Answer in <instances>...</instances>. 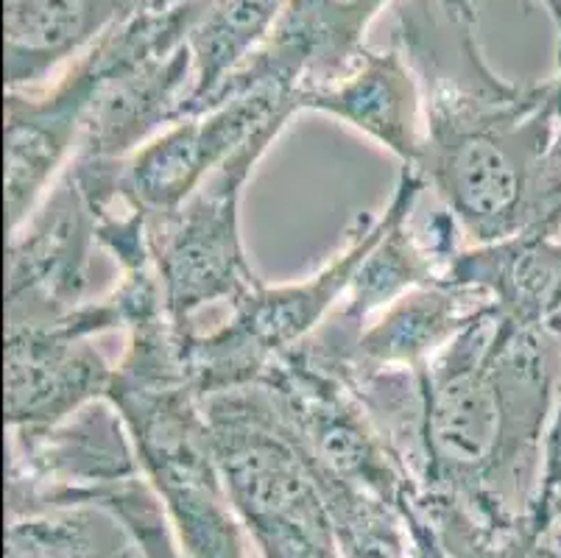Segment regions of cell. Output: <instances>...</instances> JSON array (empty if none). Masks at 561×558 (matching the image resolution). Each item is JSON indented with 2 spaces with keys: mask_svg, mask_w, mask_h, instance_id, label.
<instances>
[{
  "mask_svg": "<svg viewBox=\"0 0 561 558\" xmlns=\"http://www.w3.org/2000/svg\"><path fill=\"white\" fill-rule=\"evenodd\" d=\"M99 249V215L62 171L34 213L9 232L7 324H45L79 310Z\"/></svg>",
  "mask_w": 561,
  "mask_h": 558,
  "instance_id": "obj_11",
  "label": "cell"
},
{
  "mask_svg": "<svg viewBox=\"0 0 561 558\" xmlns=\"http://www.w3.org/2000/svg\"><path fill=\"white\" fill-rule=\"evenodd\" d=\"M299 110L346 123L400 166H416L422 151V92L402 50H366L358 65L330 84L299 92Z\"/></svg>",
  "mask_w": 561,
  "mask_h": 558,
  "instance_id": "obj_16",
  "label": "cell"
},
{
  "mask_svg": "<svg viewBox=\"0 0 561 558\" xmlns=\"http://www.w3.org/2000/svg\"><path fill=\"white\" fill-rule=\"evenodd\" d=\"M445 280L481 291L512 324L561 332V229L461 246Z\"/></svg>",
  "mask_w": 561,
  "mask_h": 558,
  "instance_id": "obj_17",
  "label": "cell"
},
{
  "mask_svg": "<svg viewBox=\"0 0 561 558\" xmlns=\"http://www.w3.org/2000/svg\"><path fill=\"white\" fill-rule=\"evenodd\" d=\"M519 3H523V9H530L534 0H519ZM537 3H542L545 12H548L550 20H553L556 31H561V0H537Z\"/></svg>",
  "mask_w": 561,
  "mask_h": 558,
  "instance_id": "obj_22",
  "label": "cell"
},
{
  "mask_svg": "<svg viewBox=\"0 0 561 558\" xmlns=\"http://www.w3.org/2000/svg\"><path fill=\"white\" fill-rule=\"evenodd\" d=\"M556 81V106H559V153H561V79L559 76H553Z\"/></svg>",
  "mask_w": 561,
  "mask_h": 558,
  "instance_id": "obj_23",
  "label": "cell"
},
{
  "mask_svg": "<svg viewBox=\"0 0 561 558\" xmlns=\"http://www.w3.org/2000/svg\"><path fill=\"white\" fill-rule=\"evenodd\" d=\"M106 332H124V316L112 294L87 299L65 319L7 324V424L62 422L110 397L115 363L99 350V338Z\"/></svg>",
  "mask_w": 561,
  "mask_h": 558,
  "instance_id": "obj_8",
  "label": "cell"
},
{
  "mask_svg": "<svg viewBox=\"0 0 561 558\" xmlns=\"http://www.w3.org/2000/svg\"><path fill=\"white\" fill-rule=\"evenodd\" d=\"M427 191L425 179L416 168L402 166L389 204V224L375 240L358 271L352 276L344 299L339 301L328 321L305 341V352L321 363H339L358 341L371 319L411 294L413 288L445 280L453 254L461 249V229L445 207L425 227H413V215L422 193Z\"/></svg>",
  "mask_w": 561,
  "mask_h": 558,
  "instance_id": "obj_9",
  "label": "cell"
},
{
  "mask_svg": "<svg viewBox=\"0 0 561 558\" xmlns=\"http://www.w3.org/2000/svg\"><path fill=\"white\" fill-rule=\"evenodd\" d=\"M234 511L263 558H344L308 460L254 386L202 399Z\"/></svg>",
  "mask_w": 561,
  "mask_h": 558,
  "instance_id": "obj_4",
  "label": "cell"
},
{
  "mask_svg": "<svg viewBox=\"0 0 561 558\" xmlns=\"http://www.w3.org/2000/svg\"><path fill=\"white\" fill-rule=\"evenodd\" d=\"M489 305L492 301L481 291L453 280L422 285L371 319L346 357L319 363L335 375H366L382 368L425 372L433 357L442 355Z\"/></svg>",
  "mask_w": 561,
  "mask_h": 558,
  "instance_id": "obj_15",
  "label": "cell"
},
{
  "mask_svg": "<svg viewBox=\"0 0 561 558\" xmlns=\"http://www.w3.org/2000/svg\"><path fill=\"white\" fill-rule=\"evenodd\" d=\"M176 0H3L7 90L39 87L106 31Z\"/></svg>",
  "mask_w": 561,
  "mask_h": 558,
  "instance_id": "obj_14",
  "label": "cell"
},
{
  "mask_svg": "<svg viewBox=\"0 0 561 558\" xmlns=\"http://www.w3.org/2000/svg\"><path fill=\"white\" fill-rule=\"evenodd\" d=\"M389 224V209L358 213L344 232L339 252L305 280L249 291L229 307L213 332H191L185 344L187 375L198 397L249 388L285 352L297 350L319 330L358 271L375 240Z\"/></svg>",
  "mask_w": 561,
  "mask_h": 558,
  "instance_id": "obj_6",
  "label": "cell"
},
{
  "mask_svg": "<svg viewBox=\"0 0 561 558\" xmlns=\"http://www.w3.org/2000/svg\"><path fill=\"white\" fill-rule=\"evenodd\" d=\"M297 112V92L274 84L221 95L207 110L171 123L126 157V196L149 215L180 207L254 132L279 117L290 121Z\"/></svg>",
  "mask_w": 561,
  "mask_h": 558,
  "instance_id": "obj_10",
  "label": "cell"
},
{
  "mask_svg": "<svg viewBox=\"0 0 561 558\" xmlns=\"http://www.w3.org/2000/svg\"><path fill=\"white\" fill-rule=\"evenodd\" d=\"M285 126V117L265 123L180 207L149 215L151 263L168 316L180 330H193L191 321L202 307H232L263 283L243 246L241 202L254 168Z\"/></svg>",
  "mask_w": 561,
  "mask_h": 558,
  "instance_id": "obj_5",
  "label": "cell"
},
{
  "mask_svg": "<svg viewBox=\"0 0 561 558\" xmlns=\"http://www.w3.org/2000/svg\"><path fill=\"white\" fill-rule=\"evenodd\" d=\"M394 3L397 0H285L268 37L224 81L216 99L249 87L274 84L297 92L299 101L302 90L341 79L369 50L366 34L377 14ZM438 3L447 14L467 20H478L481 9V0H438Z\"/></svg>",
  "mask_w": 561,
  "mask_h": 558,
  "instance_id": "obj_12",
  "label": "cell"
},
{
  "mask_svg": "<svg viewBox=\"0 0 561 558\" xmlns=\"http://www.w3.org/2000/svg\"><path fill=\"white\" fill-rule=\"evenodd\" d=\"M530 522H537L542 528L561 525V388L553 422L548 430V442H545L542 489H539L537 505L530 511Z\"/></svg>",
  "mask_w": 561,
  "mask_h": 558,
  "instance_id": "obj_21",
  "label": "cell"
},
{
  "mask_svg": "<svg viewBox=\"0 0 561 558\" xmlns=\"http://www.w3.org/2000/svg\"><path fill=\"white\" fill-rule=\"evenodd\" d=\"M416 503L436 531L447 558H561V525H489L472 511L416 489Z\"/></svg>",
  "mask_w": 561,
  "mask_h": 558,
  "instance_id": "obj_20",
  "label": "cell"
},
{
  "mask_svg": "<svg viewBox=\"0 0 561 558\" xmlns=\"http://www.w3.org/2000/svg\"><path fill=\"white\" fill-rule=\"evenodd\" d=\"M191 332L137 316L115 363L110 402L124 417L142 475L160 494L187 558H247V531L224 486L202 397L187 375Z\"/></svg>",
  "mask_w": 561,
  "mask_h": 558,
  "instance_id": "obj_3",
  "label": "cell"
},
{
  "mask_svg": "<svg viewBox=\"0 0 561 558\" xmlns=\"http://www.w3.org/2000/svg\"><path fill=\"white\" fill-rule=\"evenodd\" d=\"M397 48L422 92L416 171L472 243L525 229H561L556 81H508L492 70L478 20L438 0H397Z\"/></svg>",
  "mask_w": 561,
  "mask_h": 558,
  "instance_id": "obj_1",
  "label": "cell"
},
{
  "mask_svg": "<svg viewBox=\"0 0 561 558\" xmlns=\"http://www.w3.org/2000/svg\"><path fill=\"white\" fill-rule=\"evenodd\" d=\"M3 558H142V553L112 511L68 505L7 520Z\"/></svg>",
  "mask_w": 561,
  "mask_h": 558,
  "instance_id": "obj_19",
  "label": "cell"
},
{
  "mask_svg": "<svg viewBox=\"0 0 561 558\" xmlns=\"http://www.w3.org/2000/svg\"><path fill=\"white\" fill-rule=\"evenodd\" d=\"M559 388L561 332L512 324L489 305L422 372L416 489L500 528L528 520Z\"/></svg>",
  "mask_w": 561,
  "mask_h": 558,
  "instance_id": "obj_2",
  "label": "cell"
},
{
  "mask_svg": "<svg viewBox=\"0 0 561 558\" xmlns=\"http://www.w3.org/2000/svg\"><path fill=\"white\" fill-rule=\"evenodd\" d=\"M137 475V449L110 399L54 424H7V520L95 505L104 491Z\"/></svg>",
  "mask_w": 561,
  "mask_h": 558,
  "instance_id": "obj_7",
  "label": "cell"
},
{
  "mask_svg": "<svg viewBox=\"0 0 561 558\" xmlns=\"http://www.w3.org/2000/svg\"><path fill=\"white\" fill-rule=\"evenodd\" d=\"M185 45L193 61V92L187 115L216 99L224 81L263 45L285 0H185Z\"/></svg>",
  "mask_w": 561,
  "mask_h": 558,
  "instance_id": "obj_18",
  "label": "cell"
},
{
  "mask_svg": "<svg viewBox=\"0 0 561 558\" xmlns=\"http://www.w3.org/2000/svg\"><path fill=\"white\" fill-rule=\"evenodd\" d=\"M93 87V61L81 54L45 84L7 90L3 187L9 232L34 213L73 160Z\"/></svg>",
  "mask_w": 561,
  "mask_h": 558,
  "instance_id": "obj_13",
  "label": "cell"
}]
</instances>
